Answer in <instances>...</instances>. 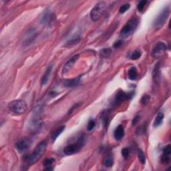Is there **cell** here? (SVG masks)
Returning a JSON list of instances; mask_svg holds the SVG:
<instances>
[{
    "label": "cell",
    "mask_w": 171,
    "mask_h": 171,
    "mask_svg": "<svg viewBox=\"0 0 171 171\" xmlns=\"http://www.w3.org/2000/svg\"><path fill=\"white\" fill-rule=\"evenodd\" d=\"M48 143L46 140L41 142L35 148L33 152H32L31 154H29L28 156H26L25 159H24V160L26 162L27 164L31 166L34 164L35 163H36L38 161L45 152Z\"/></svg>",
    "instance_id": "6da1fadb"
},
{
    "label": "cell",
    "mask_w": 171,
    "mask_h": 171,
    "mask_svg": "<svg viewBox=\"0 0 171 171\" xmlns=\"http://www.w3.org/2000/svg\"><path fill=\"white\" fill-rule=\"evenodd\" d=\"M138 25V20L137 18H134L127 21L124 27L120 31V37L122 38H126L130 36L137 28Z\"/></svg>",
    "instance_id": "7a4b0ae2"
},
{
    "label": "cell",
    "mask_w": 171,
    "mask_h": 171,
    "mask_svg": "<svg viewBox=\"0 0 171 171\" xmlns=\"http://www.w3.org/2000/svg\"><path fill=\"white\" fill-rule=\"evenodd\" d=\"M27 104L23 100H15L8 104V108L16 114H23L27 110Z\"/></svg>",
    "instance_id": "3957f363"
},
{
    "label": "cell",
    "mask_w": 171,
    "mask_h": 171,
    "mask_svg": "<svg viewBox=\"0 0 171 171\" xmlns=\"http://www.w3.org/2000/svg\"><path fill=\"white\" fill-rule=\"evenodd\" d=\"M170 7H167L163 9L161 12H160L157 17L155 19V20L153 23V26L155 29H160L163 26V25L165 23L166 21L170 15Z\"/></svg>",
    "instance_id": "277c9868"
},
{
    "label": "cell",
    "mask_w": 171,
    "mask_h": 171,
    "mask_svg": "<svg viewBox=\"0 0 171 171\" xmlns=\"http://www.w3.org/2000/svg\"><path fill=\"white\" fill-rule=\"evenodd\" d=\"M106 9V4L104 2H99L90 12V18L94 21H98Z\"/></svg>",
    "instance_id": "5b68a950"
},
{
    "label": "cell",
    "mask_w": 171,
    "mask_h": 171,
    "mask_svg": "<svg viewBox=\"0 0 171 171\" xmlns=\"http://www.w3.org/2000/svg\"><path fill=\"white\" fill-rule=\"evenodd\" d=\"M83 146H84V142L82 139H80L76 144H72L66 146L64 148V152L66 155H72L78 152Z\"/></svg>",
    "instance_id": "8992f818"
},
{
    "label": "cell",
    "mask_w": 171,
    "mask_h": 171,
    "mask_svg": "<svg viewBox=\"0 0 171 171\" xmlns=\"http://www.w3.org/2000/svg\"><path fill=\"white\" fill-rule=\"evenodd\" d=\"M133 93H126L124 92V91H119L118 92L116 95L115 96L114 100V106H118L120 104H122L123 102L129 100L131 98H132Z\"/></svg>",
    "instance_id": "52a82bcc"
},
{
    "label": "cell",
    "mask_w": 171,
    "mask_h": 171,
    "mask_svg": "<svg viewBox=\"0 0 171 171\" xmlns=\"http://www.w3.org/2000/svg\"><path fill=\"white\" fill-rule=\"evenodd\" d=\"M167 50V45L164 42H158L152 50V55L155 58H159Z\"/></svg>",
    "instance_id": "ba28073f"
},
{
    "label": "cell",
    "mask_w": 171,
    "mask_h": 171,
    "mask_svg": "<svg viewBox=\"0 0 171 171\" xmlns=\"http://www.w3.org/2000/svg\"><path fill=\"white\" fill-rule=\"evenodd\" d=\"M16 148L20 153H24L29 149V142L27 139H21L16 143Z\"/></svg>",
    "instance_id": "9c48e42d"
},
{
    "label": "cell",
    "mask_w": 171,
    "mask_h": 171,
    "mask_svg": "<svg viewBox=\"0 0 171 171\" xmlns=\"http://www.w3.org/2000/svg\"><path fill=\"white\" fill-rule=\"evenodd\" d=\"M80 56L78 54L74 56L73 57H72L69 60L67 61V62L65 64V65L64 66L63 69H62V74H65L68 72L69 69H70L72 67L74 66L75 63L76 62L77 60L79 59Z\"/></svg>",
    "instance_id": "30bf717a"
},
{
    "label": "cell",
    "mask_w": 171,
    "mask_h": 171,
    "mask_svg": "<svg viewBox=\"0 0 171 171\" xmlns=\"http://www.w3.org/2000/svg\"><path fill=\"white\" fill-rule=\"evenodd\" d=\"M54 16H53L52 12L50 11H46L41 18V23L44 25H49L52 22Z\"/></svg>",
    "instance_id": "8fae6325"
},
{
    "label": "cell",
    "mask_w": 171,
    "mask_h": 171,
    "mask_svg": "<svg viewBox=\"0 0 171 171\" xmlns=\"http://www.w3.org/2000/svg\"><path fill=\"white\" fill-rule=\"evenodd\" d=\"M80 80H81V76H78L70 80H66L64 82L63 85L66 88H73L79 84Z\"/></svg>",
    "instance_id": "7c38bea8"
},
{
    "label": "cell",
    "mask_w": 171,
    "mask_h": 171,
    "mask_svg": "<svg viewBox=\"0 0 171 171\" xmlns=\"http://www.w3.org/2000/svg\"><path fill=\"white\" fill-rule=\"evenodd\" d=\"M114 138L116 140H120L124 136V128L122 125L118 126L114 132Z\"/></svg>",
    "instance_id": "4fadbf2b"
},
{
    "label": "cell",
    "mask_w": 171,
    "mask_h": 171,
    "mask_svg": "<svg viewBox=\"0 0 171 171\" xmlns=\"http://www.w3.org/2000/svg\"><path fill=\"white\" fill-rule=\"evenodd\" d=\"M52 70V66H50L46 69V70H45L44 74L43 75L42 78L41 80V85L42 86H45L48 83V80H49Z\"/></svg>",
    "instance_id": "5bb4252c"
},
{
    "label": "cell",
    "mask_w": 171,
    "mask_h": 171,
    "mask_svg": "<svg viewBox=\"0 0 171 171\" xmlns=\"http://www.w3.org/2000/svg\"><path fill=\"white\" fill-rule=\"evenodd\" d=\"M159 65H157L154 67L153 72H152V80L154 85H158L160 81V70H159Z\"/></svg>",
    "instance_id": "9a60e30c"
},
{
    "label": "cell",
    "mask_w": 171,
    "mask_h": 171,
    "mask_svg": "<svg viewBox=\"0 0 171 171\" xmlns=\"http://www.w3.org/2000/svg\"><path fill=\"white\" fill-rule=\"evenodd\" d=\"M26 35L27 38H26L25 40H24L23 44L28 45L29 44H31V43L33 42V39L35 38V36H36V31H35L33 29H30V31H28Z\"/></svg>",
    "instance_id": "2e32d148"
},
{
    "label": "cell",
    "mask_w": 171,
    "mask_h": 171,
    "mask_svg": "<svg viewBox=\"0 0 171 171\" xmlns=\"http://www.w3.org/2000/svg\"><path fill=\"white\" fill-rule=\"evenodd\" d=\"M114 157L112 154L107 155V156L104 158L103 160L104 165L106 167H108V168L112 167V166L114 165Z\"/></svg>",
    "instance_id": "e0dca14e"
},
{
    "label": "cell",
    "mask_w": 171,
    "mask_h": 171,
    "mask_svg": "<svg viewBox=\"0 0 171 171\" xmlns=\"http://www.w3.org/2000/svg\"><path fill=\"white\" fill-rule=\"evenodd\" d=\"M163 120H164V114H163L162 112H159V113H158L156 118H155L154 119L153 126L154 128L159 126L162 123Z\"/></svg>",
    "instance_id": "ac0fdd59"
},
{
    "label": "cell",
    "mask_w": 171,
    "mask_h": 171,
    "mask_svg": "<svg viewBox=\"0 0 171 171\" xmlns=\"http://www.w3.org/2000/svg\"><path fill=\"white\" fill-rule=\"evenodd\" d=\"M80 40H81V37H80V36H75L74 37H72V38H71L70 39H69L68 41L66 42V44L65 45V46L68 48L74 46V45L78 44V43L80 42Z\"/></svg>",
    "instance_id": "d6986e66"
},
{
    "label": "cell",
    "mask_w": 171,
    "mask_h": 171,
    "mask_svg": "<svg viewBox=\"0 0 171 171\" xmlns=\"http://www.w3.org/2000/svg\"><path fill=\"white\" fill-rule=\"evenodd\" d=\"M138 76V72L137 69L135 67H132V68L129 69V70L128 72V77L130 80H135L137 78Z\"/></svg>",
    "instance_id": "ffe728a7"
},
{
    "label": "cell",
    "mask_w": 171,
    "mask_h": 171,
    "mask_svg": "<svg viewBox=\"0 0 171 171\" xmlns=\"http://www.w3.org/2000/svg\"><path fill=\"white\" fill-rule=\"evenodd\" d=\"M100 56L102 58H108L110 56L112 53V50L110 48H104V49L100 50Z\"/></svg>",
    "instance_id": "44dd1931"
},
{
    "label": "cell",
    "mask_w": 171,
    "mask_h": 171,
    "mask_svg": "<svg viewBox=\"0 0 171 171\" xmlns=\"http://www.w3.org/2000/svg\"><path fill=\"white\" fill-rule=\"evenodd\" d=\"M64 129H65V126H62L58 128V130L53 133V134L52 136V140L53 142H54L56 140V138L63 132Z\"/></svg>",
    "instance_id": "7402d4cb"
},
{
    "label": "cell",
    "mask_w": 171,
    "mask_h": 171,
    "mask_svg": "<svg viewBox=\"0 0 171 171\" xmlns=\"http://www.w3.org/2000/svg\"><path fill=\"white\" fill-rule=\"evenodd\" d=\"M138 158L139 161L142 164H145L146 163V156L144 152L141 149H138Z\"/></svg>",
    "instance_id": "603a6c76"
},
{
    "label": "cell",
    "mask_w": 171,
    "mask_h": 171,
    "mask_svg": "<svg viewBox=\"0 0 171 171\" xmlns=\"http://www.w3.org/2000/svg\"><path fill=\"white\" fill-rule=\"evenodd\" d=\"M161 162L163 164H168L170 162V154H168L163 152L161 156Z\"/></svg>",
    "instance_id": "cb8c5ba5"
},
{
    "label": "cell",
    "mask_w": 171,
    "mask_h": 171,
    "mask_svg": "<svg viewBox=\"0 0 171 171\" xmlns=\"http://www.w3.org/2000/svg\"><path fill=\"white\" fill-rule=\"evenodd\" d=\"M54 162H55L54 159H53V158H48V159H44V162H43V165L45 167H50V166H52Z\"/></svg>",
    "instance_id": "d4e9b609"
},
{
    "label": "cell",
    "mask_w": 171,
    "mask_h": 171,
    "mask_svg": "<svg viewBox=\"0 0 171 171\" xmlns=\"http://www.w3.org/2000/svg\"><path fill=\"white\" fill-rule=\"evenodd\" d=\"M141 56H142V53L140 51L136 50L132 53V55L130 56V58L133 60H136L140 58L141 57Z\"/></svg>",
    "instance_id": "484cf974"
},
{
    "label": "cell",
    "mask_w": 171,
    "mask_h": 171,
    "mask_svg": "<svg viewBox=\"0 0 171 171\" xmlns=\"http://www.w3.org/2000/svg\"><path fill=\"white\" fill-rule=\"evenodd\" d=\"M150 99H151V97H150L149 95L144 94V95L142 96V97L141 98L140 103L142 104L143 106H145V105H146L148 103Z\"/></svg>",
    "instance_id": "4316f807"
},
{
    "label": "cell",
    "mask_w": 171,
    "mask_h": 171,
    "mask_svg": "<svg viewBox=\"0 0 171 171\" xmlns=\"http://www.w3.org/2000/svg\"><path fill=\"white\" fill-rule=\"evenodd\" d=\"M96 126V122L94 119H90L89 122L88 123L87 126V130L88 131H92L94 128Z\"/></svg>",
    "instance_id": "83f0119b"
},
{
    "label": "cell",
    "mask_w": 171,
    "mask_h": 171,
    "mask_svg": "<svg viewBox=\"0 0 171 171\" xmlns=\"http://www.w3.org/2000/svg\"><path fill=\"white\" fill-rule=\"evenodd\" d=\"M130 7V5L129 4H124V5H121V7H120L119 12L120 13H124L126 12L128 10H129Z\"/></svg>",
    "instance_id": "f1b7e54d"
},
{
    "label": "cell",
    "mask_w": 171,
    "mask_h": 171,
    "mask_svg": "<svg viewBox=\"0 0 171 171\" xmlns=\"http://www.w3.org/2000/svg\"><path fill=\"white\" fill-rule=\"evenodd\" d=\"M146 1H145V0H142V1H140V2L138 3V5H137V9L138 10V12H142L143 10H144V6L146 5Z\"/></svg>",
    "instance_id": "f546056e"
},
{
    "label": "cell",
    "mask_w": 171,
    "mask_h": 171,
    "mask_svg": "<svg viewBox=\"0 0 171 171\" xmlns=\"http://www.w3.org/2000/svg\"><path fill=\"white\" fill-rule=\"evenodd\" d=\"M122 155L125 159H127L130 155V150L128 148H124L122 150Z\"/></svg>",
    "instance_id": "4dcf8cb0"
},
{
    "label": "cell",
    "mask_w": 171,
    "mask_h": 171,
    "mask_svg": "<svg viewBox=\"0 0 171 171\" xmlns=\"http://www.w3.org/2000/svg\"><path fill=\"white\" fill-rule=\"evenodd\" d=\"M139 120H140V116H139V115H136V116L134 118L133 120H132V126H135L138 122Z\"/></svg>",
    "instance_id": "1f68e13d"
},
{
    "label": "cell",
    "mask_w": 171,
    "mask_h": 171,
    "mask_svg": "<svg viewBox=\"0 0 171 171\" xmlns=\"http://www.w3.org/2000/svg\"><path fill=\"white\" fill-rule=\"evenodd\" d=\"M122 43H123L122 40H119V41L116 42L115 43V44H114V48H120V47L122 45Z\"/></svg>",
    "instance_id": "d6a6232c"
},
{
    "label": "cell",
    "mask_w": 171,
    "mask_h": 171,
    "mask_svg": "<svg viewBox=\"0 0 171 171\" xmlns=\"http://www.w3.org/2000/svg\"><path fill=\"white\" fill-rule=\"evenodd\" d=\"M137 131H139V132H137L138 134H143L144 132V126H141L140 127H139L138 128Z\"/></svg>",
    "instance_id": "836d02e7"
},
{
    "label": "cell",
    "mask_w": 171,
    "mask_h": 171,
    "mask_svg": "<svg viewBox=\"0 0 171 171\" xmlns=\"http://www.w3.org/2000/svg\"><path fill=\"white\" fill-rule=\"evenodd\" d=\"M53 169V168L52 166H50V167H47L46 168H45V170H48V171H50V170H52Z\"/></svg>",
    "instance_id": "e575fe53"
}]
</instances>
